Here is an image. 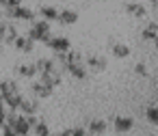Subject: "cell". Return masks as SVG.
<instances>
[{"mask_svg":"<svg viewBox=\"0 0 158 136\" xmlns=\"http://www.w3.org/2000/svg\"><path fill=\"white\" fill-rule=\"evenodd\" d=\"M59 136H87V132H85V127H67Z\"/></svg>","mask_w":158,"mask_h":136,"instance_id":"d4e9b609","label":"cell"},{"mask_svg":"<svg viewBox=\"0 0 158 136\" xmlns=\"http://www.w3.org/2000/svg\"><path fill=\"white\" fill-rule=\"evenodd\" d=\"M0 43H2V33H0Z\"/></svg>","mask_w":158,"mask_h":136,"instance_id":"f546056e","label":"cell"},{"mask_svg":"<svg viewBox=\"0 0 158 136\" xmlns=\"http://www.w3.org/2000/svg\"><path fill=\"white\" fill-rule=\"evenodd\" d=\"M106 130H108V125H106L104 119H93V121H89V125L85 127V132H89L91 136H104Z\"/></svg>","mask_w":158,"mask_h":136,"instance_id":"4fadbf2b","label":"cell"},{"mask_svg":"<svg viewBox=\"0 0 158 136\" xmlns=\"http://www.w3.org/2000/svg\"><path fill=\"white\" fill-rule=\"evenodd\" d=\"M56 22H59L61 26H74V24L78 22V13H76L74 9H63V11H59Z\"/></svg>","mask_w":158,"mask_h":136,"instance_id":"7c38bea8","label":"cell"},{"mask_svg":"<svg viewBox=\"0 0 158 136\" xmlns=\"http://www.w3.org/2000/svg\"><path fill=\"white\" fill-rule=\"evenodd\" d=\"M22 99H24V95L18 91V93H13V95H9V97H5V99H2V104H5V108H7V110H18V108H20V104H22Z\"/></svg>","mask_w":158,"mask_h":136,"instance_id":"ffe728a7","label":"cell"},{"mask_svg":"<svg viewBox=\"0 0 158 136\" xmlns=\"http://www.w3.org/2000/svg\"><path fill=\"white\" fill-rule=\"evenodd\" d=\"M110 52H113L115 58H128V56L132 54V52H130V46H126V43H113Z\"/></svg>","mask_w":158,"mask_h":136,"instance_id":"7402d4cb","label":"cell"},{"mask_svg":"<svg viewBox=\"0 0 158 136\" xmlns=\"http://www.w3.org/2000/svg\"><path fill=\"white\" fill-rule=\"evenodd\" d=\"M123 11L130 18H134V20H145L147 18V7L141 5V2H126L123 5Z\"/></svg>","mask_w":158,"mask_h":136,"instance_id":"ba28073f","label":"cell"},{"mask_svg":"<svg viewBox=\"0 0 158 136\" xmlns=\"http://www.w3.org/2000/svg\"><path fill=\"white\" fill-rule=\"evenodd\" d=\"M18 112L20 114H24V117H28V114H37L39 112V102L37 99H22V104H20V108H18Z\"/></svg>","mask_w":158,"mask_h":136,"instance_id":"5bb4252c","label":"cell"},{"mask_svg":"<svg viewBox=\"0 0 158 136\" xmlns=\"http://www.w3.org/2000/svg\"><path fill=\"white\" fill-rule=\"evenodd\" d=\"M0 104H2V97H0Z\"/></svg>","mask_w":158,"mask_h":136,"instance_id":"4dcf8cb0","label":"cell"},{"mask_svg":"<svg viewBox=\"0 0 158 136\" xmlns=\"http://www.w3.org/2000/svg\"><path fill=\"white\" fill-rule=\"evenodd\" d=\"M5 15H7L11 22H33V20L37 18L35 11H33L31 7H24V5L13 7V9H5Z\"/></svg>","mask_w":158,"mask_h":136,"instance_id":"3957f363","label":"cell"},{"mask_svg":"<svg viewBox=\"0 0 158 136\" xmlns=\"http://www.w3.org/2000/svg\"><path fill=\"white\" fill-rule=\"evenodd\" d=\"M5 117H7V108H5V104H0V125L5 123Z\"/></svg>","mask_w":158,"mask_h":136,"instance_id":"83f0119b","label":"cell"},{"mask_svg":"<svg viewBox=\"0 0 158 136\" xmlns=\"http://www.w3.org/2000/svg\"><path fill=\"white\" fill-rule=\"evenodd\" d=\"M39 82H44V84L50 86V89H56V86H61V82H63V71H61L59 67H54V69H50V71H44V74H39Z\"/></svg>","mask_w":158,"mask_h":136,"instance_id":"8992f818","label":"cell"},{"mask_svg":"<svg viewBox=\"0 0 158 136\" xmlns=\"http://www.w3.org/2000/svg\"><path fill=\"white\" fill-rule=\"evenodd\" d=\"M56 15H59V9L56 7H52V5H44V7H39V18L41 20H46V22H56Z\"/></svg>","mask_w":158,"mask_h":136,"instance_id":"ac0fdd59","label":"cell"},{"mask_svg":"<svg viewBox=\"0 0 158 136\" xmlns=\"http://www.w3.org/2000/svg\"><path fill=\"white\" fill-rule=\"evenodd\" d=\"M145 117H147V121H149L152 125H158V106H156L154 102L145 108Z\"/></svg>","mask_w":158,"mask_h":136,"instance_id":"cb8c5ba5","label":"cell"},{"mask_svg":"<svg viewBox=\"0 0 158 136\" xmlns=\"http://www.w3.org/2000/svg\"><path fill=\"white\" fill-rule=\"evenodd\" d=\"M156 35H158V24L152 20L145 28H143V33H141V37L145 39V41H156Z\"/></svg>","mask_w":158,"mask_h":136,"instance_id":"44dd1931","label":"cell"},{"mask_svg":"<svg viewBox=\"0 0 158 136\" xmlns=\"http://www.w3.org/2000/svg\"><path fill=\"white\" fill-rule=\"evenodd\" d=\"M31 91H33L35 99H48V97H52V93H54V89L46 86V84L39 82V80H35V82L31 84Z\"/></svg>","mask_w":158,"mask_h":136,"instance_id":"8fae6325","label":"cell"},{"mask_svg":"<svg viewBox=\"0 0 158 136\" xmlns=\"http://www.w3.org/2000/svg\"><path fill=\"white\" fill-rule=\"evenodd\" d=\"M22 0H0V9H13V7H20Z\"/></svg>","mask_w":158,"mask_h":136,"instance_id":"4316f807","label":"cell"},{"mask_svg":"<svg viewBox=\"0 0 158 136\" xmlns=\"http://www.w3.org/2000/svg\"><path fill=\"white\" fill-rule=\"evenodd\" d=\"M31 134L33 136H48L50 134V127H48V123L44 119H37V123L31 127Z\"/></svg>","mask_w":158,"mask_h":136,"instance_id":"603a6c76","label":"cell"},{"mask_svg":"<svg viewBox=\"0 0 158 136\" xmlns=\"http://www.w3.org/2000/svg\"><path fill=\"white\" fill-rule=\"evenodd\" d=\"M61 71L69 74V76L76 78V80H85V78L89 76V69L85 67V63H67V65L61 67Z\"/></svg>","mask_w":158,"mask_h":136,"instance_id":"52a82bcc","label":"cell"},{"mask_svg":"<svg viewBox=\"0 0 158 136\" xmlns=\"http://www.w3.org/2000/svg\"><path fill=\"white\" fill-rule=\"evenodd\" d=\"M26 37L35 43H46L50 37H52V24L46 22V20H33L31 22V28L26 33Z\"/></svg>","mask_w":158,"mask_h":136,"instance_id":"6da1fadb","label":"cell"},{"mask_svg":"<svg viewBox=\"0 0 158 136\" xmlns=\"http://www.w3.org/2000/svg\"><path fill=\"white\" fill-rule=\"evenodd\" d=\"M149 7H152V11L156 13V9H158V0H149Z\"/></svg>","mask_w":158,"mask_h":136,"instance_id":"f1b7e54d","label":"cell"},{"mask_svg":"<svg viewBox=\"0 0 158 136\" xmlns=\"http://www.w3.org/2000/svg\"><path fill=\"white\" fill-rule=\"evenodd\" d=\"M44 46H46V48H50L54 54H61V52L72 50V41H69L65 35H52V37H50Z\"/></svg>","mask_w":158,"mask_h":136,"instance_id":"277c9868","label":"cell"},{"mask_svg":"<svg viewBox=\"0 0 158 136\" xmlns=\"http://www.w3.org/2000/svg\"><path fill=\"white\" fill-rule=\"evenodd\" d=\"M113 127H115L117 134H126V132H130V130L134 127V119H132V117L117 114V117L113 119Z\"/></svg>","mask_w":158,"mask_h":136,"instance_id":"30bf717a","label":"cell"},{"mask_svg":"<svg viewBox=\"0 0 158 136\" xmlns=\"http://www.w3.org/2000/svg\"><path fill=\"white\" fill-rule=\"evenodd\" d=\"M11 46H13L18 52H22V54H33V52H35V41H31L26 35H18Z\"/></svg>","mask_w":158,"mask_h":136,"instance_id":"9c48e42d","label":"cell"},{"mask_svg":"<svg viewBox=\"0 0 158 136\" xmlns=\"http://www.w3.org/2000/svg\"><path fill=\"white\" fill-rule=\"evenodd\" d=\"M5 125H9V127L15 132V136H31V125H28L26 117L20 114L18 110H7Z\"/></svg>","mask_w":158,"mask_h":136,"instance_id":"7a4b0ae2","label":"cell"},{"mask_svg":"<svg viewBox=\"0 0 158 136\" xmlns=\"http://www.w3.org/2000/svg\"><path fill=\"white\" fill-rule=\"evenodd\" d=\"M15 74H18L20 78L33 80V78L37 76V69H35V65H33V63H22V65H18V67H15Z\"/></svg>","mask_w":158,"mask_h":136,"instance_id":"e0dca14e","label":"cell"},{"mask_svg":"<svg viewBox=\"0 0 158 136\" xmlns=\"http://www.w3.org/2000/svg\"><path fill=\"white\" fill-rule=\"evenodd\" d=\"M18 35H20V30H18L15 22H7V24H5V35H2V43L11 46V43L15 41V37H18Z\"/></svg>","mask_w":158,"mask_h":136,"instance_id":"2e32d148","label":"cell"},{"mask_svg":"<svg viewBox=\"0 0 158 136\" xmlns=\"http://www.w3.org/2000/svg\"><path fill=\"white\" fill-rule=\"evenodd\" d=\"M132 71H134L136 76H141V78H147V74H149V71H147V65H145V63H136V65L132 67Z\"/></svg>","mask_w":158,"mask_h":136,"instance_id":"484cf974","label":"cell"},{"mask_svg":"<svg viewBox=\"0 0 158 136\" xmlns=\"http://www.w3.org/2000/svg\"><path fill=\"white\" fill-rule=\"evenodd\" d=\"M33 65H35V69H37V76H39V74H44V71H50V69H54V67H56L54 58H46V56L37 58Z\"/></svg>","mask_w":158,"mask_h":136,"instance_id":"d6986e66","label":"cell"},{"mask_svg":"<svg viewBox=\"0 0 158 136\" xmlns=\"http://www.w3.org/2000/svg\"><path fill=\"white\" fill-rule=\"evenodd\" d=\"M82 63H85L87 69H91V71H95V74H102V71L108 69L106 58L100 56V54H87V56H82Z\"/></svg>","mask_w":158,"mask_h":136,"instance_id":"5b68a950","label":"cell"},{"mask_svg":"<svg viewBox=\"0 0 158 136\" xmlns=\"http://www.w3.org/2000/svg\"><path fill=\"white\" fill-rule=\"evenodd\" d=\"M20 91V86H18V82L15 80H0V97H9V95H13V93H18Z\"/></svg>","mask_w":158,"mask_h":136,"instance_id":"9a60e30c","label":"cell"}]
</instances>
